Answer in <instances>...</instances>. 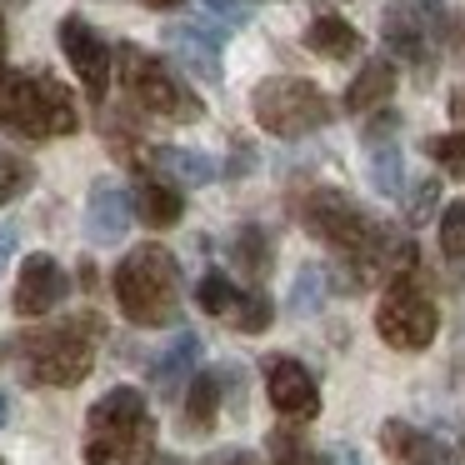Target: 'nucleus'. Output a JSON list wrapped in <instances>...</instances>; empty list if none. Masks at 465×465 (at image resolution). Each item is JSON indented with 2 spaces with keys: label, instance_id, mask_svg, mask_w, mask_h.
Instances as JSON below:
<instances>
[{
  "label": "nucleus",
  "instance_id": "nucleus-1",
  "mask_svg": "<svg viewBox=\"0 0 465 465\" xmlns=\"http://www.w3.org/2000/svg\"><path fill=\"white\" fill-rule=\"evenodd\" d=\"M301 221L305 231L315 235L321 245H331L345 265L355 271L351 285H371V281H395V275L415 271V245L405 235H395L385 221H375L361 201H351L335 185H321L301 201Z\"/></svg>",
  "mask_w": 465,
  "mask_h": 465
},
{
  "label": "nucleus",
  "instance_id": "nucleus-2",
  "mask_svg": "<svg viewBox=\"0 0 465 465\" xmlns=\"http://www.w3.org/2000/svg\"><path fill=\"white\" fill-rule=\"evenodd\" d=\"M101 335H105V325L91 311L65 315V321H51V325H35V331H25L15 341V365L41 391H65V385H81L91 375Z\"/></svg>",
  "mask_w": 465,
  "mask_h": 465
},
{
  "label": "nucleus",
  "instance_id": "nucleus-3",
  "mask_svg": "<svg viewBox=\"0 0 465 465\" xmlns=\"http://www.w3.org/2000/svg\"><path fill=\"white\" fill-rule=\"evenodd\" d=\"M0 131L25 141H61L81 131L75 95L45 71H11L0 61Z\"/></svg>",
  "mask_w": 465,
  "mask_h": 465
},
{
  "label": "nucleus",
  "instance_id": "nucleus-4",
  "mask_svg": "<svg viewBox=\"0 0 465 465\" xmlns=\"http://www.w3.org/2000/svg\"><path fill=\"white\" fill-rule=\"evenodd\" d=\"M155 415L135 385H115L85 415V465H151Z\"/></svg>",
  "mask_w": 465,
  "mask_h": 465
},
{
  "label": "nucleus",
  "instance_id": "nucleus-5",
  "mask_svg": "<svg viewBox=\"0 0 465 465\" xmlns=\"http://www.w3.org/2000/svg\"><path fill=\"white\" fill-rule=\"evenodd\" d=\"M115 305L131 325L161 331V325L181 321V265L165 245H135L121 265H115Z\"/></svg>",
  "mask_w": 465,
  "mask_h": 465
},
{
  "label": "nucleus",
  "instance_id": "nucleus-6",
  "mask_svg": "<svg viewBox=\"0 0 465 465\" xmlns=\"http://www.w3.org/2000/svg\"><path fill=\"white\" fill-rule=\"evenodd\" d=\"M111 61L121 65L125 95H131V101L141 105L145 115H161V121H175V125H195V121L205 115L201 95H195L191 85H185L181 75L171 71V61L141 51V45H121Z\"/></svg>",
  "mask_w": 465,
  "mask_h": 465
},
{
  "label": "nucleus",
  "instance_id": "nucleus-7",
  "mask_svg": "<svg viewBox=\"0 0 465 465\" xmlns=\"http://www.w3.org/2000/svg\"><path fill=\"white\" fill-rule=\"evenodd\" d=\"M251 111L261 131L281 135V141H301V135L321 131L335 121V101L305 75H271L251 91Z\"/></svg>",
  "mask_w": 465,
  "mask_h": 465
},
{
  "label": "nucleus",
  "instance_id": "nucleus-8",
  "mask_svg": "<svg viewBox=\"0 0 465 465\" xmlns=\"http://www.w3.org/2000/svg\"><path fill=\"white\" fill-rule=\"evenodd\" d=\"M375 331H381V341L391 345V351H425V345L440 335V305H435V295L420 285V265L405 275H395L391 285H385L381 305H375Z\"/></svg>",
  "mask_w": 465,
  "mask_h": 465
},
{
  "label": "nucleus",
  "instance_id": "nucleus-9",
  "mask_svg": "<svg viewBox=\"0 0 465 465\" xmlns=\"http://www.w3.org/2000/svg\"><path fill=\"white\" fill-rule=\"evenodd\" d=\"M445 25H450L445 0H391L385 15H381L385 51H391L395 61L415 65L420 75H430L435 41H445Z\"/></svg>",
  "mask_w": 465,
  "mask_h": 465
},
{
  "label": "nucleus",
  "instance_id": "nucleus-10",
  "mask_svg": "<svg viewBox=\"0 0 465 465\" xmlns=\"http://www.w3.org/2000/svg\"><path fill=\"white\" fill-rule=\"evenodd\" d=\"M195 301H201L205 315H221V321H231L235 331H245V335L271 331V321H275L271 295L265 291H241L225 271H205L201 285H195Z\"/></svg>",
  "mask_w": 465,
  "mask_h": 465
},
{
  "label": "nucleus",
  "instance_id": "nucleus-11",
  "mask_svg": "<svg viewBox=\"0 0 465 465\" xmlns=\"http://www.w3.org/2000/svg\"><path fill=\"white\" fill-rule=\"evenodd\" d=\"M55 35H61V51H65V61H71V71L81 75L85 95H91V101H105V85H111V45L95 35V25L85 21V15H65Z\"/></svg>",
  "mask_w": 465,
  "mask_h": 465
},
{
  "label": "nucleus",
  "instance_id": "nucleus-12",
  "mask_svg": "<svg viewBox=\"0 0 465 465\" xmlns=\"http://www.w3.org/2000/svg\"><path fill=\"white\" fill-rule=\"evenodd\" d=\"M265 395H271V405L285 420H315V415H321V385H315V375L305 371L301 361H291V355L265 365Z\"/></svg>",
  "mask_w": 465,
  "mask_h": 465
},
{
  "label": "nucleus",
  "instance_id": "nucleus-13",
  "mask_svg": "<svg viewBox=\"0 0 465 465\" xmlns=\"http://www.w3.org/2000/svg\"><path fill=\"white\" fill-rule=\"evenodd\" d=\"M165 51L175 55V61L185 65L191 75H201V81L221 85L225 81V61H221V31L215 25H191V21H175L161 31Z\"/></svg>",
  "mask_w": 465,
  "mask_h": 465
},
{
  "label": "nucleus",
  "instance_id": "nucleus-14",
  "mask_svg": "<svg viewBox=\"0 0 465 465\" xmlns=\"http://www.w3.org/2000/svg\"><path fill=\"white\" fill-rule=\"evenodd\" d=\"M65 295H71V275L61 271V261L45 255V251L25 255L21 281H15V311L21 315H51Z\"/></svg>",
  "mask_w": 465,
  "mask_h": 465
},
{
  "label": "nucleus",
  "instance_id": "nucleus-15",
  "mask_svg": "<svg viewBox=\"0 0 465 465\" xmlns=\"http://www.w3.org/2000/svg\"><path fill=\"white\" fill-rule=\"evenodd\" d=\"M381 450L391 455L395 465H460L450 440H440L435 430L411 420H385L381 425Z\"/></svg>",
  "mask_w": 465,
  "mask_h": 465
},
{
  "label": "nucleus",
  "instance_id": "nucleus-16",
  "mask_svg": "<svg viewBox=\"0 0 465 465\" xmlns=\"http://www.w3.org/2000/svg\"><path fill=\"white\" fill-rule=\"evenodd\" d=\"M131 221H135L131 195H125L115 181H95L91 195H85V235H91V245H115V241H125Z\"/></svg>",
  "mask_w": 465,
  "mask_h": 465
},
{
  "label": "nucleus",
  "instance_id": "nucleus-17",
  "mask_svg": "<svg viewBox=\"0 0 465 465\" xmlns=\"http://www.w3.org/2000/svg\"><path fill=\"white\" fill-rule=\"evenodd\" d=\"M201 335L195 331H181L171 345H165L161 355L151 361V385L161 395H181V385H191V375H195V365H201Z\"/></svg>",
  "mask_w": 465,
  "mask_h": 465
},
{
  "label": "nucleus",
  "instance_id": "nucleus-18",
  "mask_svg": "<svg viewBox=\"0 0 465 465\" xmlns=\"http://www.w3.org/2000/svg\"><path fill=\"white\" fill-rule=\"evenodd\" d=\"M145 171L161 175V181H171L175 191H191V185H211L215 181V161L201 151H181V145H155V151H145Z\"/></svg>",
  "mask_w": 465,
  "mask_h": 465
},
{
  "label": "nucleus",
  "instance_id": "nucleus-19",
  "mask_svg": "<svg viewBox=\"0 0 465 465\" xmlns=\"http://www.w3.org/2000/svg\"><path fill=\"white\" fill-rule=\"evenodd\" d=\"M221 401H225V371L191 375L185 401H181V430L185 435H205L215 425V415H221Z\"/></svg>",
  "mask_w": 465,
  "mask_h": 465
},
{
  "label": "nucleus",
  "instance_id": "nucleus-20",
  "mask_svg": "<svg viewBox=\"0 0 465 465\" xmlns=\"http://www.w3.org/2000/svg\"><path fill=\"white\" fill-rule=\"evenodd\" d=\"M365 175L381 195H401L405 191V161L395 135H385V125H371L365 131Z\"/></svg>",
  "mask_w": 465,
  "mask_h": 465
},
{
  "label": "nucleus",
  "instance_id": "nucleus-21",
  "mask_svg": "<svg viewBox=\"0 0 465 465\" xmlns=\"http://www.w3.org/2000/svg\"><path fill=\"white\" fill-rule=\"evenodd\" d=\"M131 211L141 215L145 225H175L181 221V211H185V195L175 191L171 181H161V175H151V171H141V181H135V201H131Z\"/></svg>",
  "mask_w": 465,
  "mask_h": 465
},
{
  "label": "nucleus",
  "instance_id": "nucleus-22",
  "mask_svg": "<svg viewBox=\"0 0 465 465\" xmlns=\"http://www.w3.org/2000/svg\"><path fill=\"white\" fill-rule=\"evenodd\" d=\"M395 81H401V75H395V61H391V55L361 65V75L345 85V111H351V115H365V111H375V105H385V101L395 95Z\"/></svg>",
  "mask_w": 465,
  "mask_h": 465
},
{
  "label": "nucleus",
  "instance_id": "nucleus-23",
  "mask_svg": "<svg viewBox=\"0 0 465 465\" xmlns=\"http://www.w3.org/2000/svg\"><path fill=\"white\" fill-rule=\"evenodd\" d=\"M305 45H311L315 55H325V61H345V55L361 51V31H355L345 15L321 11V15H311V25H305Z\"/></svg>",
  "mask_w": 465,
  "mask_h": 465
},
{
  "label": "nucleus",
  "instance_id": "nucleus-24",
  "mask_svg": "<svg viewBox=\"0 0 465 465\" xmlns=\"http://www.w3.org/2000/svg\"><path fill=\"white\" fill-rule=\"evenodd\" d=\"M231 261L241 265L251 281H265V275H271V235H265L261 225H241V231L231 235Z\"/></svg>",
  "mask_w": 465,
  "mask_h": 465
},
{
  "label": "nucleus",
  "instance_id": "nucleus-25",
  "mask_svg": "<svg viewBox=\"0 0 465 465\" xmlns=\"http://www.w3.org/2000/svg\"><path fill=\"white\" fill-rule=\"evenodd\" d=\"M265 450H271V465H331L311 440H305L301 425H275L271 440H265Z\"/></svg>",
  "mask_w": 465,
  "mask_h": 465
},
{
  "label": "nucleus",
  "instance_id": "nucleus-26",
  "mask_svg": "<svg viewBox=\"0 0 465 465\" xmlns=\"http://www.w3.org/2000/svg\"><path fill=\"white\" fill-rule=\"evenodd\" d=\"M31 185H35V165L25 155H15L11 145H0V205L21 201Z\"/></svg>",
  "mask_w": 465,
  "mask_h": 465
},
{
  "label": "nucleus",
  "instance_id": "nucleus-27",
  "mask_svg": "<svg viewBox=\"0 0 465 465\" xmlns=\"http://www.w3.org/2000/svg\"><path fill=\"white\" fill-rule=\"evenodd\" d=\"M325 291H331V281H325V265H305L301 275H295L291 285V311L295 315H311L325 305Z\"/></svg>",
  "mask_w": 465,
  "mask_h": 465
},
{
  "label": "nucleus",
  "instance_id": "nucleus-28",
  "mask_svg": "<svg viewBox=\"0 0 465 465\" xmlns=\"http://www.w3.org/2000/svg\"><path fill=\"white\" fill-rule=\"evenodd\" d=\"M440 251L445 261H455L465 271V201H450L440 211Z\"/></svg>",
  "mask_w": 465,
  "mask_h": 465
},
{
  "label": "nucleus",
  "instance_id": "nucleus-29",
  "mask_svg": "<svg viewBox=\"0 0 465 465\" xmlns=\"http://www.w3.org/2000/svg\"><path fill=\"white\" fill-rule=\"evenodd\" d=\"M425 155H430L440 171H450V175H460V181H465V131L430 135V141H425Z\"/></svg>",
  "mask_w": 465,
  "mask_h": 465
},
{
  "label": "nucleus",
  "instance_id": "nucleus-30",
  "mask_svg": "<svg viewBox=\"0 0 465 465\" xmlns=\"http://www.w3.org/2000/svg\"><path fill=\"white\" fill-rule=\"evenodd\" d=\"M405 201V221H425V215L440 205V175H420V181H411V191H401Z\"/></svg>",
  "mask_w": 465,
  "mask_h": 465
},
{
  "label": "nucleus",
  "instance_id": "nucleus-31",
  "mask_svg": "<svg viewBox=\"0 0 465 465\" xmlns=\"http://www.w3.org/2000/svg\"><path fill=\"white\" fill-rule=\"evenodd\" d=\"M205 15L215 21V31H235V25H245L255 15V0H205Z\"/></svg>",
  "mask_w": 465,
  "mask_h": 465
},
{
  "label": "nucleus",
  "instance_id": "nucleus-32",
  "mask_svg": "<svg viewBox=\"0 0 465 465\" xmlns=\"http://www.w3.org/2000/svg\"><path fill=\"white\" fill-rule=\"evenodd\" d=\"M195 465H261V455L231 445V450H215V455H205V460H195Z\"/></svg>",
  "mask_w": 465,
  "mask_h": 465
},
{
  "label": "nucleus",
  "instance_id": "nucleus-33",
  "mask_svg": "<svg viewBox=\"0 0 465 465\" xmlns=\"http://www.w3.org/2000/svg\"><path fill=\"white\" fill-rule=\"evenodd\" d=\"M11 255H15V225H5V221H0V275H5Z\"/></svg>",
  "mask_w": 465,
  "mask_h": 465
},
{
  "label": "nucleus",
  "instance_id": "nucleus-34",
  "mask_svg": "<svg viewBox=\"0 0 465 465\" xmlns=\"http://www.w3.org/2000/svg\"><path fill=\"white\" fill-rule=\"evenodd\" d=\"M450 115H455V125L465 131V85H460V91H450Z\"/></svg>",
  "mask_w": 465,
  "mask_h": 465
},
{
  "label": "nucleus",
  "instance_id": "nucleus-35",
  "mask_svg": "<svg viewBox=\"0 0 465 465\" xmlns=\"http://www.w3.org/2000/svg\"><path fill=\"white\" fill-rule=\"evenodd\" d=\"M445 35H450V45L465 55V21H460V25H445Z\"/></svg>",
  "mask_w": 465,
  "mask_h": 465
},
{
  "label": "nucleus",
  "instance_id": "nucleus-36",
  "mask_svg": "<svg viewBox=\"0 0 465 465\" xmlns=\"http://www.w3.org/2000/svg\"><path fill=\"white\" fill-rule=\"evenodd\" d=\"M331 465H365V460H361V450H341Z\"/></svg>",
  "mask_w": 465,
  "mask_h": 465
},
{
  "label": "nucleus",
  "instance_id": "nucleus-37",
  "mask_svg": "<svg viewBox=\"0 0 465 465\" xmlns=\"http://www.w3.org/2000/svg\"><path fill=\"white\" fill-rule=\"evenodd\" d=\"M141 5H151V11H175V5H185V0H141Z\"/></svg>",
  "mask_w": 465,
  "mask_h": 465
},
{
  "label": "nucleus",
  "instance_id": "nucleus-38",
  "mask_svg": "<svg viewBox=\"0 0 465 465\" xmlns=\"http://www.w3.org/2000/svg\"><path fill=\"white\" fill-rule=\"evenodd\" d=\"M5 415H11V401H5V391H0V425H5Z\"/></svg>",
  "mask_w": 465,
  "mask_h": 465
},
{
  "label": "nucleus",
  "instance_id": "nucleus-39",
  "mask_svg": "<svg viewBox=\"0 0 465 465\" xmlns=\"http://www.w3.org/2000/svg\"><path fill=\"white\" fill-rule=\"evenodd\" d=\"M0 61H5V21H0Z\"/></svg>",
  "mask_w": 465,
  "mask_h": 465
},
{
  "label": "nucleus",
  "instance_id": "nucleus-40",
  "mask_svg": "<svg viewBox=\"0 0 465 465\" xmlns=\"http://www.w3.org/2000/svg\"><path fill=\"white\" fill-rule=\"evenodd\" d=\"M0 465H5V460H0Z\"/></svg>",
  "mask_w": 465,
  "mask_h": 465
}]
</instances>
